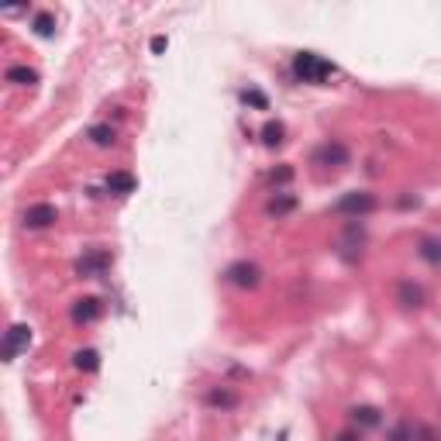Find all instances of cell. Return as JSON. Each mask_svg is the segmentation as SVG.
Returning a JSON list of instances; mask_svg holds the SVG:
<instances>
[{
    "mask_svg": "<svg viewBox=\"0 0 441 441\" xmlns=\"http://www.w3.org/2000/svg\"><path fill=\"white\" fill-rule=\"evenodd\" d=\"M311 162H314V166H321V169H345V166L352 162V152H348V145H345V142L328 138V142H321V145L314 149Z\"/></svg>",
    "mask_w": 441,
    "mask_h": 441,
    "instance_id": "cell-3",
    "label": "cell"
},
{
    "mask_svg": "<svg viewBox=\"0 0 441 441\" xmlns=\"http://www.w3.org/2000/svg\"><path fill=\"white\" fill-rule=\"evenodd\" d=\"M352 420H355V424H362V428H379L383 414H379L376 407H355V411H352Z\"/></svg>",
    "mask_w": 441,
    "mask_h": 441,
    "instance_id": "cell-16",
    "label": "cell"
},
{
    "mask_svg": "<svg viewBox=\"0 0 441 441\" xmlns=\"http://www.w3.org/2000/svg\"><path fill=\"white\" fill-rule=\"evenodd\" d=\"M110 262H114V256L107 248H86L83 259L76 262V273L86 276V280H93V276H104L107 269H110Z\"/></svg>",
    "mask_w": 441,
    "mask_h": 441,
    "instance_id": "cell-5",
    "label": "cell"
},
{
    "mask_svg": "<svg viewBox=\"0 0 441 441\" xmlns=\"http://www.w3.org/2000/svg\"><path fill=\"white\" fill-rule=\"evenodd\" d=\"M376 207H379L376 193H369V190H355V193H345V197L338 200L335 214H341V217H352V221H362V217H369Z\"/></svg>",
    "mask_w": 441,
    "mask_h": 441,
    "instance_id": "cell-2",
    "label": "cell"
},
{
    "mask_svg": "<svg viewBox=\"0 0 441 441\" xmlns=\"http://www.w3.org/2000/svg\"><path fill=\"white\" fill-rule=\"evenodd\" d=\"M417 252H420V259H424V262H431V265H441V238H424Z\"/></svg>",
    "mask_w": 441,
    "mask_h": 441,
    "instance_id": "cell-15",
    "label": "cell"
},
{
    "mask_svg": "<svg viewBox=\"0 0 441 441\" xmlns=\"http://www.w3.org/2000/svg\"><path fill=\"white\" fill-rule=\"evenodd\" d=\"M396 300H400L403 307H411V311L424 307V286L414 283V280H400V283H396Z\"/></svg>",
    "mask_w": 441,
    "mask_h": 441,
    "instance_id": "cell-8",
    "label": "cell"
},
{
    "mask_svg": "<svg viewBox=\"0 0 441 441\" xmlns=\"http://www.w3.org/2000/svg\"><path fill=\"white\" fill-rule=\"evenodd\" d=\"M290 180H293V169H290V166H283V169L273 173V183H276V186H280V183H290Z\"/></svg>",
    "mask_w": 441,
    "mask_h": 441,
    "instance_id": "cell-22",
    "label": "cell"
},
{
    "mask_svg": "<svg viewBox=\"0 0 441 441\" xmlns=\"http://www.w3.org/2000/svg\"><path fill=\"white\" fill-rule=\"evenodd\" d=\"M224 276H228V283L238 286V290H256V286L262 283V269L256 265V262H248V259L231 262Z\"/></svg>",
    "mask_w": 441,
    "mask_h": 441,
    "instance_id": "cell-4",
    "label": "cell"
},
{
    "mask_svg": "<svg viewBox=\"0 0 441 441\" xmlns=\"http://www.w3.org/2000/svg\"><path fill=\"white\" fill-rule=\"evenodd\" d=\"M59 221V210L52 204H35V207L25 210V228L28 231H42V228H52Z\"/></svg>",
    "mask_w": 441,
    "mask_h": 441,
    "instance_id": "cell-6",
    "label": "cell"
},
{
    "mask_svg": "<svg viewBox=\"0 0 441 441\" xmlns=\"http://www.w3.org/2000/svg\"><path fill=\"white\" fill-rule=\"evenodd\" d=\"M134 186H138V180H134L131 173H125V169H118V173H110V176H107V190H110V193H118V197L134 193Z\"/></svg>",
    "mask_w": 441,
    "mask_h": 441,
    "instance_id": "cell-10",
    "label": "cell"
},
{
    "mask_svg": "<svg viewBox=\"0 0 441 441\" xmlns=\"http://www.w3.org/2000/svg\"><path fill=\"white\" fill-rule=\"evenodd\" d=\"M35 31L49 38V35L55 31V18H52V14H38V18H35Z\"/></svg>",
    "mask_w": 441,
    "mask_h": 441,
    "instance_id": "cell-21",
    "label": "cell"
},
{
    "mask_svg": "<svg viewBox=\"0 0 441 441\" xmlns=\"http://www.w3.org/2000/svg\"><path fill=\"white\" fill-rule=\"evenodd\" d=\"M86 138H90L93 145H101V149H110V145L118 142V131L110 128V125H93V128L86 131Z\"/></svg>",
    "mask_w": 441,
    "mask_h": 441,
    "instance_id": "cell-11",
    "label": "cell"
},
{
    "mask_svg": "<svg viewBox=\"0 0 441 441\" xmlns=\"http://www.w3.org/2000/svg\"><path fill=\"white\" fill-rule=\"evenodd\" d=\"M166 49V38H152V52H162Z\"/></svg>",
    "mask_w": 441,
    "mask_h": 441,
    "instance_id": "cell-24",
    "label": "cell"
},
{
    "mask_svg": "<svg viewBox=\"0 0 441 441\" xmlns=\"http://www.w3.org/2000/svg\"><path fill=\"white\" fill-rule=\"evenodd\" d=\"M241 101H245V104H252V107H259V110H269V101H265V93H262V90H245V93H241Z\"/></svg>",
    "mask_w": 441,
    "mask_h": 441,
    "instance_id": "cell-20",
    "label": "cell"
},
{
    "mask_svg": "<svg viewBox=\"0 0 441 441\" xmlns=\"http://www.w3.org/2000/svg\"><path fill=\"white\" fill-rule=\"evenodd\" d=\"M335 73V66L328 59H321L317 52H297L293 55V76L300 83H324Z\"/></svg>",
    "mask_w": 441,
    "mask_h": 441,
    "instance_id": "cell-1",
    "label": "cell"
},
{
    "mask_svg": "<svg viewBox=\"0 0 441 441\" xmlns=\"http://www.w3.org/2000/svg\"><path fill=\"white\" fill-rule=\"evenodd\" d=\"M293 207H297V197H293V193H276V197L265 204V210H269L273 217H283V214H290Z\"/></svg>",
    "mask_w": 441,
    "mask_h": 441,
    "instance_id": "cell-13",
    "label": "cell"
},
{
    "mask_svg": "<svg viewBox=\"0 0 441 441\" xmlns=\"http://www.w3.org/2000/svg\"><path fill=\"white\" fill-rule=\"evenodd\" d=\"M207 403L210 407H221V411H231V407H238V393L234 389H210L207 393Z\"/></svg>",
    "mask_w": 441,
    "mask_h": 441,
    "instance_id": "cell-12",
    "label": "cell"
},
{
    "mask_svg": "<svg viewBox=\"0 0 441 441\" xmlns=\"http://www.w3.org/2000/svg\"><path fill=\"white\" fill-rule=\"evenodd\" d=\"M262 142H265L269 149L283 145V125H280V121H269V125L262 128Z\"/></svg>",
    "mask_w": 441,
    "mask_h": 441,
    "instance_id": "cell-19",
    "label": "cell"
},
{
    "mask_svg": "<svg viewBox=\"0 0 441 441\" xmlns=\"http://www.w3.org/2000/svg\"><path fill=\"white\" fill-rule=\"evenodd\" d=\"M335 441H362V435H359V431H341Z\"/></svg>",
    "mask_w": 441,
    "mask_h": 441,
    "instance_id": "cell-23",
    "label": "cell"
},
{
    "mask_svg": "<svg viewBox=\"0 0 441 441\" xmlns=\"http://www.w3.org/2000/svg\"><path fill=\"white\" fill-rule=\"evenodd\" d=\"M7 83H14V86H31V83H38V73L28 69V66H11V69H7Z\"/></svg>",
    "mask_w": 441,
    "mask_h": 441,
    "instance_id": "cell-14",
    "label": "cell"
},
{
    "mask_svg": "<svg viewBox=\"0 0 441 441\" xmlns=\"http://www.w3.org/2000/svg\"><path fill=\"white\" fill-rule=\"evenodd\" d=\"M76 369H83V372H97V369H101V355H97L93 348L76 352Z\"/></svg>",
    "mask_w": 441,
    "mask_h": 441,
    "instance_id": "cell-18",
    "label": "cell"
},
{
    "mask_svg": "<svg viewBox=\"0 0 441 441\" xmlns=\"http://www.w3.org/2000/svg\"><path fill=\"white\" fill-rule=\"evenodd\" d=\"M386 441H417V428L411 424V420H400L396 428H389Z\"/></svg>",
    "mask_w": 441,
    "mask_h": 441,
    "instance_id": "cell-17",
    "label": "cell"
},
{
    "mask_svg": "<svg viewBox=\"0 0 441 441\" xmlns=\"http://www.w3.org/2000/svg\"><path fill=\"white\" fill-rule=\"evenodd\" d=\"M28 341H31V331H28V324H14L11 331H7V338H4V359L11 362L21 348H28Z\"/></svg>",
    "mask_w": 441,
    "mask_h": 441,
    "instance_id": "cell-7",
    "label": "cell"
},
{
    "mask_svg": "<svg viewBox=\"0 0 441 441\" xmlns=\"http://www.w3.org/2000/svg\"><path fill=\"white\" fill-rule=\"evenodd\" d=\"M101 314H104V304H101L97 297H83V300L73 304V321H76V324H93Z\"/></svg>",
    "mask_w": 441,
    "mask_h": 441,
    "instance_id": "cell-9",
    "label": "cell"
}]
</instances>
